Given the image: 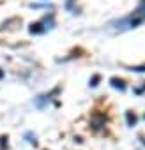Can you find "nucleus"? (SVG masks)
Returning <instances> with one entry per match:
<instances>
[{
  "label": "nucleus",
  "mask_w": 145,
  "mask_h": 150,
  "mask_svg": "<svg viewBox=\"0 0 145 150\" xmlns=\"http://www.w3.org/2000/svg\"><path fill=\"white\" fill-rule=\"evenodd\" d=\"M112 85H113L115 88H120V90L126 88V87H124V81H122V80H117V78H112Z\"/></svg>",
  "instance_id": "1"
},
{
  "label": "nucleus",
  "mask_w": 145,
  "mask_h": 150,
  "mask_svg": "<svg viewBox=\"0 0 145 150\" xmlns=\"http://www.w3.org/2000/svg\"><path fill=\"white\" fill-rule=\"evenodd\" d=\"M97 81H99V76H94V78H92V83H90V85H92V87H96V85H97Z\"/></svg>",
  "instance_id": "2"
},
{
  "label": "nucleus",
  "mask_w": 145,
  "mask_h": 150,
  "mask_svg": "<svg viewBox=\"0 0 145 150\" xmlns=\"http://www.w3.org/2000/svg\"><path fill=\"white\" fill-rule=\"evenodd\" d=\"M127 120H129V124H134V120H136V118H134V117H131V113H127Z\"/></svg>",
  "instance_id": "3"
}]
</instances>
